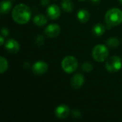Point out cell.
Returning a JSON list of instances; mask_svg holds the SVG:
<instances>
[{"mask_svg":"<svg viewBox=\"0 0 122 122\" xmlns=\"http://www.w3.org/2000/svg\"><path fill=\"white\" fill-rule=\"evenodd\" d=\"M82 70L85 72H90L92 69H93V66H92V64L89 63V62H86V63H84L82 64Z\"/></svg>","mask_w":122,"mask_h":122,"instance_id":"cell-19","label":"cell"},{"mask_svg":"<svg viewBox=\"0 0 122 122\" xmlns=\"http://www.w3.org/2000/svg\"><path fill=\"white\" fill-rule=\"evenodd\" d=\"M84 83V77L81 74L77 73L74 74L71 79V84L73 88L74 89H80Z\"/></svg>","mask_w":122,"mask_h":122,"instance_id":"cell-11","label":"cell"},{"mask_svg":"<svg viewBox=\"0 0 122 122\" xmlns=\"http://www.w3.org/2000/svg\"><path fill=\"white\" fill-rule=\"evenodd\" d=\"M119 1H120V3H121V4H122V0H119Z\"/></svg>","mask_w":122,"mask_h":122,"instance_id":"cell-26","label":"cell"},{"mask_svg":"<svg viewBox=\"0 0 122 122\" xmlns=\"http://www.w3.org/2000/svg\"><path fill=\"white\" fill-rule=\"evenodd\" d=\"M90 17L89 13L87 10L81 9L77 13V19L81 23H86L89 21Z\"/></svg>","mask_w":122,"mask_h":122,"instance_id":"cell-12","label":"cell"},{"mask_svg":"<svg viewBox=\"0 0 122 122\" xmlns=\"http://www.w3.org/2000/svg\"><path fill=\"white\" fill-rule=\"evenodd\" d=\"M33 22L38 26H42L46 24L47 20H46V16L44 14H36L33 18Z\"/></svg>","mask_w":122,"mask_h":122,"instance_id":"cell-13","label":"cell"},{"mask_svg":"<svg viewBox=\"0 0 122 122\" xmlns=\"http://www.w3.org/2000/svg\"><path fill=\"white\" fill-rule=\"evenodd\" d=\"M61 29L56 24H51L45 29V34L49 38H55L59 36Z\"/></svg>","mask_w":122,"mask_h":122,"instance_id":"cell-6","label":"cell"},{"mask_svg":"<svg viewBox=\"0 0 122 122\" xmlns=\"http://www.w3.org/2000/svg\"><path fill=\"white\" fill-rule=\"evenodd\" d=\"M4 44V36H0V45L2 46Z\"/></svg>","mask_w":122,"mask_h":122,"instance_id":"cell-24","label":"cell"},{"mask_svg":"<svg viewBox=\"0 0 122 122\" xmlns=\"http://www.w3.org/2000/svg\"><path fill=\"white\" fill-rule=\"evenodd\" d=\"M12 6V4L10 1L4 0L1 2V7H0V11L2 14H5L8 13Z\"/></svg>","mask_w":122,"mask_h":122,"instance_id":"cell-15","label":"cell"},{"mask_svg":"<svg viewBox=\"0 0 122 122\" xmlns=\"http://www.w3.org/2000/svg\"><path fill=\"white\" fill-rule=\"evenodd\" d=\"M105 66L109 72H117L122 67V59L117 56H111L107 59Z\"/></svg>","mask_w":122,"mask_h":122,"instance_id":"cell-5","label":"cell"},{"mask_svg":"<svg viewBox=\"0 0 122 122\" xmlns=\"http://www.w3.org/2000/svg\"><path fill=\"white\" fill-rule=\"evenodd\" d=\"M5 49L10 53L11 54H16L19 50V43L13 39H8L6 42H5Z\"/></svg>","mask_w":122,"mask_h":122,"instance_id":"cell-10","label":"cell"},{"mask_svg":"<svg viewBox=\"0 0 122 122\" xmlns=\"http://www.w3.org/2000/svg\"><path fill=\"white\" fill-rule=\"evenodd\" d=\"M48 70V65L46 62L42 61H36L32 66V71L37 75H41L45 74Z\"/></svg>","mask_w":122,"mask_h":122,"instance_id":"cell-7","label":"cell"},{"mask_svg":"<svg viewBox=\"0 0 122 122\" xmlns=\"http://www.w3.org/2000/svg\"><path fill=\"white\" fill-rule=\"evenodd\" d=\"M80 1H84V0H80Z\"/></svg>","mask_w":122,"mask_h":122,"instance_id":"cell-27","label":"cell"},{"mask_svg":"<svg viewBox=\"0 0 122 122\" xmlns=\"http://www.w3.org/2000/svg\"><path fill=\"white\" fill-rule=\"evenodd\" d=\"M61 7L65 11L71 12L74 8V4L71 0H62Z\"/></svg>","mask_w":122,"mask_h":122,"instance_id":"cell-16","label":"cell"},{"mask_svg":"<svg viewBox=\"0 0 122 122\" xmlns=\"http://www.w3.org/2000/svg\"><path fill=\"white\" fill-rule=\"evenodd\" d=\"M107 44L111 48H117L119 45V41L116 37H112L107 39Z\"/></svg>","mask_w":122,"mask_h":122,"instance_id":"cell-17","label":"cell"},{"mask_svg":"<svg viewBox=\"0 0 122 122\" xmlns=\"http://www.w3.org/2000/svg\"><path fill=\"white\" fill-rule=\"evenodd\" d=\"M1 34L3 36H8L9 34V31L8 30V29H6V27H3L1 29Z\"/></svg>","mask_w":122,"mask_h":122,"instance_id":"cell-22","label":"cell"},{"mask_svg":"<svg viewBox=\"0 0 122 122\" xmlns=\"http://www.w3.org/2000/svg\"><path fill=\"white\" fill-rule=\"evenodd\" d=\"M105 21L109 27L119 25L122 22V11L117 8L110 9L105 14Z\"/></svg>","mask_w":122,"mask_h":122,"instance_id":"cell-2","label":"cell"},{"mask_svg":"<svg viewBox=\"0 0 122 122\" xmlns=\"http://www.w3.org/2000/svg\"><path fill=\"white\" fill-rule=\"evenodd\" d=\"M72 116H73V117L78 119V118H80L81 117V112L79 110L75 109V110H73L72 111Z\"/></svg>","mask_w":122,"mask_h":122,"instance_id":"cell-21","label":"cell"},{"mask_svg":"<svg viewBox=\"0 0 122 122\" xmlns=\"http://www.w3.org/2000/svg\"><path fill=\"white\" fill-rule=\"evenodd\" d=\"M62 69L68 74L74 72L78 68L77 59L72 56H67L61 61Z\"/></svg>","mask_w":122,"mask_h":122,"instance_id":"cell-4","label":"cell"},{"mask_svg":"<svg viewBox=\"0 0 122 122\" xmlns=\"http://www.w3.org/2000/svg\"><path fill=\"white\" fill-rule=\"evenodd\" d=\"M93 3H94V4H96V3H99V1L100 0H91Z\"/></svg>","mask_w":122,"mask_h":122,"instance_id":"cell-25","label":"cell"},{"mask_svg":"<svg viewBox=\"0 0 122 122\" xmlns=\"http://www.w3.org/2000/svg\"><path fill=\"white\" fill-rule=\"evenodd\" d=\"M44 38L42 35H39L36 39V44L38 46H41L44 44Z\"/></svg>","mask_w":122,"mask_h":122,"instance_id":"cell-20","label":"cell"},{"mask_svg":"<svg viewBox=\"0 0 122 122\" xmlns=\"http://www.w3.org/2000/svg\"><path fill=\"white\" fill-rule=\"evenodd\" d=\"M47 16L52 20L57 19L61 15V10L56 4H51L46 9Z\"/></svg>","mask_w":122,"mask_h":122,"instance_id":"cell-8","label":"cell"},{"mask_svg":"<svg viewBox=\"0 0 122 122\" xmlns=\"http://www.w3.org/2000/svg\"><path fill=\"white\" fill-rule=\"evenodd\" d=\"M0 73L3 74L4 73L8 68V62L6 61V59L5 58H4L3 56L0 57Z\"/></svg>","mask_w":122,"mask_h":122,"instance_id":"cell-18","label":"cell"},{"mask_svg":"<svg viewBox=\"0 0 122 122\" xmlns=\"http://www.w3.org/2000/svg\"><path fill=\"white\" fill-rule=\"evenodd\" d=\"M105 26L102 24H97L93 26L92 29V32L93 34L97 36H101L102 35H103L105 32Z\"/></svg>","mask_w":122,"mask_h":122,"instance_id":"cell-14","label":"cell"},{"mask_svg":"<svg viewBox=\"0 0 122 122\" xmlns=\"http://www.w3.org/2000/svg\"><path fill=\"white\" fill-rule=\"evenodd\" d=\"M11 16L16 23L19 24H25L29 21L31 12L28 6L24 4H19L13 9Z\"/></svg>","mask_w":122,"mask_h":122,"instance_id":"cell-1","label":"cell"},{"mask_svg":"<svg viewBox=\"0 0 122 122\" xmlns=\"http://www.w3.org/2000/svg\"><path fill=\"white\" fill-rule=\"evenodd\" d=\"M69 108L66 104H60L55 109V116L59 119H65L69 114Z\"/></svg>","mask_w":122,"mask_h":122,"instance_id":"cell-9","label":"cell"},{"mask_svg":"<svg viewBox=\"0 0 122 122\" xmlns=\"http://www.w3.org/2000/svg\"><path fill=\"white\" fill-rule=\"evenodd\" d=\"M109 56L108 48L103 44L96 45L92 50V56L94 59L99 62H102L107 59Z\"/></svg>","mask_w":122,"mask_h":122,"instance_id":"cell-3","label":"cell"},{"mask_svg":"<svg viewBox=\"0 0 122 122\" xmlns=\"http://www.w3.org/2000/svg\"><path fill=\"white\" fill-rule=\"evenodd\" d=\"M49 3H50L49 0H41V4L43 6H47L49 4Z\"/></svg>","mask_w":122,"mask_h":122,"instance_id":"cell-23","label":"cell"}]
</instances>
